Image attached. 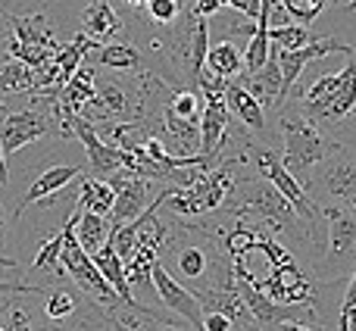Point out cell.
I'll use <instances>...</instances> for the list:
<instances>
[{"label":"cell","instance_id":"d6a6232c","mask_svg":"<svg viewBox=\"0 0 356 331\" xmlns=\"http://www.w3.org/2000/svg\"><path fill=\"white\" fill-rule=\"evenodd\" d=\"M3 3H6V0H0V10H3Z\"/></svg>","mask_w":356,"mask_h":331},{"label":"cell","instance_id":"30bf717a","mask_svg":"<svg viewBox=\"0 0 356 331\" xmlns=\"http://www.w3.org/2000/svg\"><path fill=\"white\" fill-rule=\"evenodd\" d=\"M225 100H228V110H232V116L238 119V122H244L257 138H263V141H269V144H275L278 147V138H275L272 122H269V110H266V106L259 104V100L253 97V94L247 91L238 79L228 81Z\"/></svg>","mask_w":356,"mask_h":331},{"label":"cell","instance_id":"4316f807","mask_svg":"<svg viewBox=\"0 0 356 331\" xmlns=\"http://www.w3.org/2000/svg\"><path fill=\"white\" fill-rule=\"evenodd\" d=\"M228 328H234V322L225 313H219V309H207L203 313V331H228Z\"/></svg>","mask_w":356,"mask_h":331},{"label":"cell","instance_id":"d4e9b609","mask_svg":"<svg viewBox=\"0 0 356 331\" xmlns=\"http://www.w3.org/2000/svg\"><path fill=\"white\" fill-rule=\"evenodd\" d=\"M181 0H147V6L141 13L150 25H172L181 16Z\"/></svg>","mask_w":356,"mask_h":331},{"label":"cell","instance_id":"5bb4252c","mask_svg":"<svg viewBox=\"0 0 356 331\" xmlns=\"http://www.w3.org/2000/svg\"><path fill=\"white\" fill-rule=\"evenodd\" d=\"M79 25L85 35H91L94 41L104 44L106 38H113L116 31H122V19H119L116 6L110 3V0H88L85 6H81V16H79Z\"/></svg>","mask_w":356,"mask_h":331},{"label":"cell","instance_id":"4fadbf2b","mask_svg":"<svg viewBox=\"0 0 356 331\" xmlns=\"http://www.w3.org/2000/svg\"><path fill=\"white\" fill-rule=\"evenodd\" d=\"M91 60L97 63L100 69H113V72H141V69H147L141 44H135V41L100 44V47L91 54Z\"/></svg>","mask_w":356,"mask_h":331},{"label":"cell","instance_id":"f546056e","mask_svg":"<svg viewBox=\"0 0 356 331\" xmlns=\"http://www.w3.org/2000/svg\"><path fill=\"white\" fill-rule=\"evenodd\" d=\"M191 6H194L197 16H216V13L222 10V0H191Z\"/></svg>","mask_w":356,"mask_h":331},{"label":"cell","instance_id":"8992f818","mask_svg":"<svg viewBox=\"0 0 356 331\" xmlns=\"http://www.w3.org/2000/svg\"><path fill=\"white\" fill-rule=\"evenodd\" d=\"M50 135L60 138V122H56V113H54V100H47L44 110H38V106H22V110H13V113H6V116H0V150H3L6 160Z\"/></svg>","mask_w":356,"mask_h":331},{"label":"cell","instance_id":"3957f363","mask_svg":"<svg viewBox=\"0 0 356 331\" xmlns=\"http://www.w3.org/2000/svg\"><path fill=\"white\" fill-rule=\"evenodd\" d=\"M322 216L328 225V244L309 266V272L319 282L350 278L356 269V209L344 207V203H325Z\"/></svg>","mask_w":356,"mask_h":331},{"label":"cell","instance_id":"1f68e13d","mask_svg":"<svg viewBox=\"0 0 356 331\" xmlns=\"http://www.w3.org/2000/svg\"><path fill=\"white\" fill-rule=\"evenodd\" d=\"M35 3H47V16H54V13H56V6H60V3H66V0H35Z\"/></svg>","mask_w":356,"mask_h":331},{"label":"cell","instance_id":"9c48e42d","mask_svg":"<svg viewBox=\"0 0 356 331\" xmlns=\"http://www.w3.org/2000/svg\"><path fill=\"white\" fill-rule=\"evenodd\" d=\"M154 284H156V294H160V303L166 309L178 313L191 328H203V303L188 284H181L166 266L156 259L154 266Z\"/></svg>","mask_w":356,"mask_h":331},{"label":"cell","instance_id":"52a82bcc","mask_svg":"<svg viewBox=\"0 0 356 331\" xmlns=\"http://www.w3.org/2000/svg\"><path fill=\"white\" fill-rule=\"evenodd\" d=\"M110 184L116 188V203H113L110 216H106V219H110V228L138 219V216L154 203V178H147V175L119 169L110 175Z\"/></svg>","mask_w":356,"mask_h":331},{"label":"cell","instance_id":"8fae6325","mask_svg":"<svg viewBox=\"0 0 356 331\" xmlns=\"http://www.w3.org/2000/svg\"><path fill=\"white\" fill-rule=\"evenodd\" d=\"M207 104H203V116H200V154L207 156L209 166H216V154H219V144L225 138L228 125H232V110H228L225 91H213L203 94Z\"/></svg>","mask_w":356,"mask_h":331},{"label":"cell","instance_id":"ffe728a7","mask_svg":"<svg viewBox=\"0 0 356 331\" xmlns=\"http://www.w3.org/2000/svg\"><path fill=\"white\" fill-rule=\"evenodd\" d=\"M94 263H97V269L106 275V282H110L113 288L119 291V297H122V300H135V294H131V284H129V275H125V259L119 257L116 244H113L110 238H106L104 247L94 253Z\"/></svg>","mask_w":356,"mask_h":331},{"label":"cell","instance_id":"484cf974","mask_svg":"<svg viewBox=\"0 0 356 331\" xmlns=\"http://www.w3.org/2000/svg\"><path fill=\"white\" fill-rule=\"evenodd\" d=\"M275 3L284 6V10L291 13V19H294V22L313 25L316 19L322 16V10H325L328 0H275Z\"/></svg>","mask_w":356,"mask_h":331},{"label":"cell","instance_id":"4dcf8cb0","mask_svg":"<svg viewBox=\"0 0 356 331\" xmlns=\"http://www.w3.org/2000/svg\"><path fill=\"white\" fill-rule=\"evenodd\" d=\"M338 331H356V303L341 309V319H338Z\"/></svg>","mask_w":356,"mask_h":331},{"label":"cell","instance_id":"f1b7e54d","mask_svg":"<svg viewBox=\"0 0 356 331\" xmlns=\"http://www.w3.org/2000/svg\"><path fill=\"white\" fill-rule=\"evenodd\" d=\"M222 6H232V10H241V13L257 19L259 10H263V0H222Z\"/></svg>","mask_w":356,"mask_h":331},{"label":"cell","instance_id":"5b68a950","mask_svg":"<svg viewBox=\"0 0 356 331\" xmlns=\"http://www.w3.org/2000/svg\"><path fill=\"white\" fill-rule=\"evenodd\" d=\"M60 50L56 22L41 10L6 13V56L29 63L31 69L44 66Z\"/></svg>","mask_w":356,"mask_h":331},{"label":"cell","instance_id":"603a6c76","mask_svg":"<svg viewBox=\"0 0 356 331\" xmlns=\"http://www.w3.org/2000/svg\"><path fill=\"white\" fill-rule=\"evenodd\" d=\"M269 38L272 44L284 50H294V47H303L316 38V31L309 29L307 22H284V25H269Z\"/></svg>","mask_w":356,"mask_h":331},{"label":"cell","instance_id":"7402d4cb","mask_svg":"<svg viewBox=\"0 0 356 331\" xmlns=\"http://www.w3.org/2000/svg\"><path fill=\"white\" fill-rule=\"evenodd\" d=\"M41 300H44V316H47V322L54 325V322L66 319V316L72 313L75 307H79V303H81V291L60 288V282H56L54 288H44ZM50 325H47V328H50Z\"/></svg>","mask_w":356,"mask_h":331},{"label":"cell","instance_id":"7a4b0ae2","mask_svg":"<svg viewBox=\"0 0 356 331\" xmlns=\"http://www.w3.org/2000/svg\"><path fill=\"white\" fill-rule=\"evenodd\" d=\"M272 131L278 138V154L282 163L288 166V172L297 181H307L313 166L334 147V138H328L322 131V125L316 119H309L307 113L297 106V100H282L275 110L269 113Z\"/></svg>","mask_w":356,"mask_h":331},{"label":"cell","instance_id":"e0dca14e","mask_svg":"<svg viewBox=\"0 0 356 331\" xmlns=\"http://www.w3.org/2000/svg\"><path fill=\"white\" fill-rule=\"evenodd\" d=\"M94 85H97V72H94V60H81L79 69L72 72V79L66 81V88H63L60 100L66 106H72L75 113L85 110L88 100H94Z\"/></svg>","mask_w":356,"mask_h":331},{"label":"cell","instance_id":"83f0119b","mask_svg":"<svg viewBox=\"0 0 356 331\" xmlns=\"http://www.w3.org/2000/svg\"><path fill=\"white\" fill-rule=\"evenodd\" d=\"M10 216H6V207H3V197H0V259H16L10 257Z\"/></svg>","mask_w":356,"mask_h":331},{"label":"cell","instance_id":"44dd1931","mask_svg":"<svg viewBox=\"0 0 356 331\" xmlns=\"http://www.w3.org/2000/svg\"><path fill=\"white\" fill-rule=\"evenodd\" d=\"M35 91V69L29 63L6 56L0 63V94H31Z\"/></svg>","mask_w":356,"mask_h":331},{"label":"cell","instance_id":"ba28073f","mask_svg":"<svg viewBox=\"0 0 356 331\" xmlns=\"http://www.w3.org/2000/svg\"><path fill=\"white\" fill-rule=\"evenodd\" d=\"M81 175H85V166H69V163H47V166H41V169H38V175L31 178V184L22 191V197L16 200V207H13V219H19V216H22L29 207L47 200V197H63V191H66L69 184L79 181Z\"/></svg>","mask_w":356,"mask_h":331},{"label":"cell","instance_id":"ac0fdd59","mask_svg":"<svg viewBox=\"0 0 356 331\" xmlns=\"http://www.w3.org/2000/svg\"><path fill=\"white\" fill-rule=\"evenodd\" d=\"M75 203L81 209H91V213L110 216L113 203H116V188L110 184V178H79V194H75Z\"/></svg>","mask_w":356,"mask_h":331},{"label":"cell","instance_id":"d6986e66","mask_svg":"<svg viewBox=\"0 0 356 331\" xmlns=\"http://www.w3.org/2000/svg\"><path fill=\"white\" fill-rule=\"evenodd\" d=\"M207 69H213L222 79H238V75L244 72V47L219 38V41L209 44V50H207Z\"/></svg>","mask_w":356,"mask_h":331},{"label":"cell","instance_id":"2e32d148","mask_svg":"<svg viewBox=\"0 0 356 331\" xmlns=\"http://www.w3.org/2000/svg\"><path fill=\"white\" fill-rule=\"evenodd\" d=\"M72 213H75V238L94 257L104 247V241L110 238V219L100 213H91V209H81L79 203H72Z\"/></svg>","mask_w":356,"mask_h":331},{"label":"cell","instance_id":"277c9868","mask_svg":"<svg viewBox=\"0 0 356 331\" xmlns=\"http://www.w3.org/2000/svg\"><path fill=\"white\" fill-rule=\"evenodd\" d=\"M303 188L319 207L344 203L356 209V141H334V147L313 166Z\"/></svg>","mask_w":356,"mask_h":331},{"label":"cell","instance_id":"6da1fadb","mask_svg":"<svg viewBox=\"0 0 356 331\" xmlns=\"http://www.w3.org/2000/svg\"><path fill=\"white\" fill-rule=\"evenodd\" d=\"M291 100H297V106L316 119L328 138L356 141V50L347 54L338 72H319L307 81L297 79Z\"/></svg>","mask_w":356,"mask_h":331},{"label":"cell","instance_id":"9a60e30c","mask_svg":"<svg viewBox=\"0 0 356 331\" xmlns=\"http://www.w3.org/2000/svg\"><path fill=\"white\" fill-rule=\"evenodd\" d=\"M197 297H200V303H203V313H207V309H219V313H225L228 319L234 322V328H257L250 309H247L244 297H241V291H238V284H234V288H209V291H200Z\"/></svg>","mask_w":356,"mask_h":331},{"label":"cell","instance_id":"7c38bea8","mask_svg":"<svg viewBox=\"0 0 356 331\" xmlns=\"http://www.w3.org/2000/svg\"><path fill=\"white\" fill-rule=\"evenodd\" d=\"M238 81L269 113L275 110V106L284 100V94H282V63H278V47L275 44H272V54H269V60H266V66L257 69V72H241Z\"/></svg>","mask_w":356,"mask_h":331},{"label":"cell","instance_id":"cb8c5ba5","mask_svg":"<svg viewBox=\"0 0 356 331\" xmlns=\"http://www.w3.org/2000/svg\"><path fill=\"white\" fill-rule=\"evenodd\" d=\"M16 300V294H10V300L3 303V309H0V331H29V328H41L35 319V313H31L29 307H22V303H13Z\"/></svg>","mask_w":356,"mask_h":331}]
</instances>
